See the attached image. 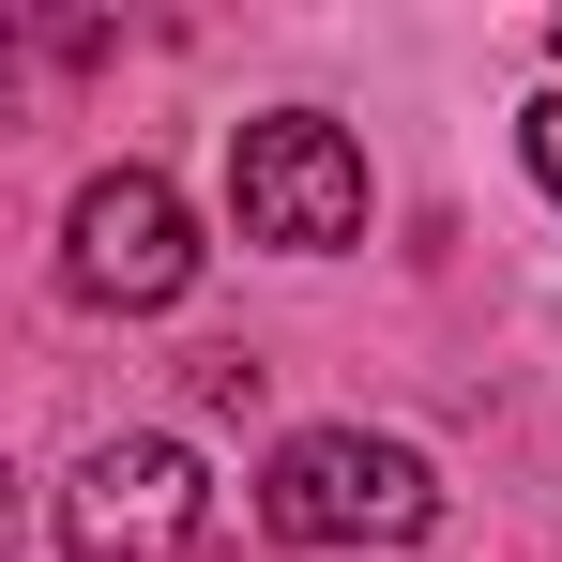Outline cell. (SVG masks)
I'll list each match as a JSON object with an SVG mask.
<instances>
[{"label":"cell","instance_id":"cell-1","mask_svg":"<svg viewBox=\"0 0 562 562\" xmlns=\"http://www.w3.org/2000/svg\"><path fill=\"white\" fill-rule=\"evenodd\" d=\"M259 532L274 548H426L441 532V471L380 426H304L259 471Z\"/></svg>","mask_w":562,"mask_h":562},{"label":"cell","instance_id":"cell-2","mask_svg":"<svg viewBox=\"0 0 562 562\" xmlns=\"http://www.w3.org/2000/svg\"><path fill=\"white\" fill-rule=\"evenodd\" d=\"M61 548L77 562H213V471L137 426V441H92L77 486H61Z\"/></svg>","mask_w":562,"mask_h":562},{"label":"cell","instance_id":"cell-3","mask_svg":"<svg viewBox=\"0 0 562 562\" xmlns=\"http://www.w3.org/2000/svg\"><path fill=\"white\" fill-rule=\"evenodd\" d=\"M228 213H244V244L335 259V244H366V153H350V137H335L319 106L228 122Z\"/></svg>","mask_w":562,"mask_h":562},{"label":"cell","instance_id":"cell-4","mask_svg":"<svg viewBox=\"0 0 562 562\" xmlns=\"http://www.w3.org/2000/svg\"><path fill=\"white\" fill-rule=\"evenodd\" d=\"M61 274L92 289V304H122V319H153V304L198 289V213L153 183V168H106V183H77V244H61Z\"/></svg>","mask_w":562,"mask_h":562},{"label":"cell","instance_id":"cell-5","mask_svg":"<svg viewBox=\"0 0 562 562\" xmlns=\"http://www.w3.org/2000/svg\"><path fill=\"white\" fill-rule=\"evenodd\" d=\"M517 153H532V183L562 198V92H532V106H517Z\"/></svg>","mask_w":562,"mask_h":562}]
</instances>
